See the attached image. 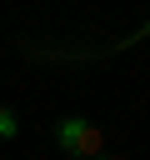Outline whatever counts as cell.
<instances>
[{
    "mask_svg": "<svg viewBox=\"0 0 150 160\" xmlns=\"http://www.w3.org/2000/svg\"><path fill=\"white\" fill-rule=\"evenodd\" d=\"M95 160H115V155H95Z\"/></svg>",
    "mask_w": 150,
    "mask_h": 160,
    "instance_id": "obj_3",
    "label": "cell"
},
{
    "mask_svg": "<svg viewBox=\"0 0 150 160\" xmlns=\"http://www.w3.org/2000/svg\"><path fill=\"white\" fill-rule=\"evenodd\" d=\"M15 135H20V115L10 105H0V140H15Z\"/></svg>",
    "mask_w": 150,
    "mask_h": 160,
    "instance_id": "obj_2",
    "label": "cell"
},
{
    "mask_svg": "<svg viewBox=\"0 0 150 160\" xmlns=\"http://www.w3.org/2000/svg\"><path fill=\"white\" fill-rule=\"evenodd\" d=\"M55 145H60L65 155H85V160L105 155V135H100V125L85 120V115H65V120H55Z\"/></svg>",
    "mask_w": 150,
    "mask_h": 160,
    "instance_id": "obj_1",
    "label": "cell"
}]
</instances>
